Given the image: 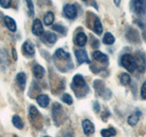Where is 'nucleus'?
Returning a JSON list of instances; mask_svg holds the SVG:
<instances>
[{
    "label": "nucleus",
    "instance_id": "obj_1",
    "mask_svg": "<svg viewBox=\"0 0 146 137\" xmlns=\"http://www.w3.org/2000/svg\"><path fill=\"white\" fill-rule=\"evenodd\" d=\"M71 88L73 89V90L75 91L79 89V92L77 93L76 96L78 97H83L85 96L89 91V87L86 83V80L84 79V77L80 75V74H76L72 79V84H71Z\"/></svg>",
    "mask_w": 146,
    "mask_h": 137
},
{
    "label": "nucleus",
    "instance_id": "obj_2",
    "mask_svg": "<svg viewBox=\"0 0 146 137\" xmlns=\"http://www.w3.org/2000/svg\"><path fill=\"white\" fill-rule=\"evenodd\" d=\"M120 64L129 72H133L136 70L135 59L131 54L125 53L120 59Z\"/></svg>",
    "mask_w": 146,
    "mask_h": 137
},
{
    "label": "nucleus",
    "instance_id": "obj_3",
    "mask_svg": "<svg viewBox=\"0 0 146 137\" xmlns=\"http://www.w3.org/2000/svg\"><path fill=\"white\" fill-rule=\"evenodd\" d=\"M52 117L53 120L57 125H59L64 121V117H65V112L63 111L62 106L58 102L53 103L52 106Z\"/></svg>",
    "mask_w": 146,
    "mask_h": 137
},
{
    "label": "nucleus",
    "instance_id": "obj_4",
    "mask_svg": "<svg viewBox=\"0 0 146 137\" xmlns=\"http://www.w3.org/2000/svg\"><path fill=\"white\" fill-rule=\"evenodd\" d=\"M94 89L96 90V93L99 96L102 97L103 99H109L111 96V92L110 91L109 89H106V87L104 85V82L102 80H94Z\"/></svg>",
    "mask_w": 146,
    "mask_h": 137
},
{
    "label": "nucleus",
    "instance_id": "obj_5",
    "mask_svg": "<svg viewBox=\"0 0 146 137\" xmlns=\"http://www.w3.org/2000/svg\"><path fill=\"white\" fill-rule=\"evenodd\" d=\"M135 63L136 70L140 73H143L146 70V56L145 53L141 50H137L135 52Z\"/></svg>",
    "mask_w": 146,
    "mask_h": 137
},
{
    "label": "nucleus",
    "instance_id": "obj_6",
    "mask_svg": "<svg viewBox=\"0 0 146 137\" xmlns=\"http://www.w3.org/2000/svg\"><path fill=\"white\" fill-rule=\"evenodd\" d=\"M131 8L137 15H143L146 12V0H131Z\"/></svg>",
    "mask_w": 146,
    "mask_h": 137
},
{
    "label": "nucleus",
    "instance_id": "obj_7",
    "mask_svg": "<svg viewBox=\"0 0 146 137\" xmlns=\"http://www.w3.org/2000/svg\"><path fill=\"white\" fill-rule=\"evenodd\" d=\"M63 14L68 19H74L78 15V9L74 4H67L63 7Z\"/></svg>",
    "mask_w": 146,
    "mask_h": 137
},
{
    "label": "nucleus",
    "instance_id": "obj_8",
    "mask_svg": "<svg viewBox=\"0 0 146 137\" xmlns=\"http://www.w3.org/2000/svg\"><path fill=\"white\" fill-rule=\"evenodd\" d=\"M54 59L56 61H64L68 63H71V58L70 53L66 52L63 49H58L54 53Z\"/></svg>",
    "mask_w": 146,
    "mask_h": 137
},
{
    "label": "nucleus",
    "instance_id": "obj_9",
    "mask_svg": "<svg viewBox=\"0 0 146 137\" xmlns=\"http://www.w3.org/2000/svg\"><path fill=\"white\" fill-rule=\"evenodd\" d=\"M126 39L131 43H138L140 41V37L138 34V31H137L133 27H128L127 31H126Z\"/></svg>",
    "mask_w": 146,
    "mask_h": 137
},
{
    "label": "nucleus",
    "instance_id": "obj_10",
    "mask_svg": "<svg viewBox=\"0 0 146 137\" xmlns=\"http://www.w3.org/2000/svg\"><path fill=\"white\" fill-rule=\"evenodd\" d=\"M81 125H82V129H83L84 134L87 135V136L92 134L93 132H95L94 124L89 120V119H84V120L82 121V122H81Z\"/></svg>",
    "mask_w": 146,
    "mask_h": 137
},
{
    "label": "nucleus",
    "instance_id": "obj_11",
    "mask_svg": "<svg viewBox=\"0 0 146 137\" xmlns=\"http://www.w3.org/2000/svg\"><path fill=\"white\" fill-rule=\"evenodd\" d=\"M75 56L78 62L80 64L82 63H87V64H90V59L88 57V54H87V51L84 49H77L75 51Z\"/></svg>",
    "mask_w": 146,
    "mask_h": 137
},
{
    "label": "nucleus",
    "instance_id": "obj_12",
    "mask_svg": "<svg viewBox=\"0 0 146 137\" xmlns=\"http://www.w3.org/2000/svg\"><path fill=\"white\" fill-rule=\"evenodd\" d=\"M22 51L24 53L26 56H34L35 55V47H34V44L30 42L29 40H27L25 41L24 43L22 45Z\"/></svg>",
    "mask_w": 146,
    "mask_h": 137
},
{
    "label": "nucleus",
    "instance_id": "obj_13",
    "mask_svg": "<svg viewBox=\"0 0 146 137\" xmlns=\"http://www.w3.org/2000/svg\"><path fill=\"white\" fill-rule=\"evenodd\" d=\"M32 32H33L34 35L39 36V37L44 34L43 25L38 18H36V19L33 21V25H32Z\"/></svg>",
    "mask_w": 146,
    "mask_h": 137
},
{
    "label": "nucleus",
    "instance_id": "obj_14",
    "mask_svg": "<svg viewBox=\"0 0 146 137\" xmlns=\"http://www.w3.org/2000/svg\"><path fill=\"white\" fill-rule=\"evenodd\" d=\"M92 59L100 63H105V64H108L109 61V57L103 52L100 51V50H95L92 53Z\"/></svg>",
    "mask_w": 146,
    "mask_h": 137
},
{
    "label": "nucleus",
    "instance_id": "obj_15",
    "mask_svg": "<svg viewBox=\"0 0 146 137\" xmlns=\"http://www.w3.org/2000/svg\"><path fill=\"white\" fill-rule=\"evenodd\" d=\"M15 80H16V83L18 86V88H19L21 90H24L25 87H26V82H27V77H26L25 73L24 72L17 73Z\"/></svg>",
    "mask_w": 146,
    "mask_h": 137
},
{
    "label": "nucleus",
    "instance_id": "obj_16",
    "mask_svg": "<svg viewBox=\"0 0 146 137\" xmlns=\"http://www.w3.org/2000/svg\"><path fill=\"white\" fill-rule=\"evenodd\" d=\"M41 38H42V40L45 41V42H48L49 44H53L57 41L58 38L55 33L53 32H49V31H47V32H44V34L41 36Z\"/></svg>",
    "mask_w": 146,
    "mask_h": 137
},
{
    "label": "nucleus",
    "instance_id": "obj_17",
    "mask_svg": "<svg viewBox=\"0 0 146 137\" xmlns=\"http://www.w3.org/2000/svg\"><path fill=\"white\" fill-rule=\"evenodd\" d=\"M87 41H88V38H87L84 32H80V33L77 34L75 38V43L77 46H79V47H84L87 44Z\"/></svg>",
    "mask_w": 146,
    "mask_h": 137
},
{
    "label": "nucleus",
    "instance_id": "obj_18",
    "mask_svg": "<svg viewBox=\"0 0 146 137\" xmlns=\"http://www.w3.org/2000/svg\"><path fill=\"white\" fill-rule=\"evenodd\" d=\"M92 29L97 35H102L103 32V27L102 24V21L98 17H94V21H93V27Z\"/></svg>",
    "mask_w": 146,
    "mask_h": 137
},
{
    "label": "nucleus",
    "instance_id": "obj_19",
    "mask_svg": "<svg viewBox=\"0 0 146 137\" xmlns=\"http://www.w3.org/2000/svg\"><path fill=\"white\" fill-rule=\"evenodd\" d=\"M4 23H5V25H6V27H7V29L12 31V32H16L17 30V24H16V22L15 20L13 19L12 17H4Z\"/></svg>",
    "mask_w": 146,
    "mask_h": 137
},
{
    "label": "nucleus",
    "instance_id": "obj_20",
    "mask_svg": "<svg viewBox=\"0 0 146 137\" xmlns=\"http://www.w3.org/2000/svg\"><path fill=\"white\" fill-rule=\"evenodd\" d=\"M140 116H141V112L140 111H136L134 112L132 114L128 117V123L131 125V126H134L136 125L137 123L139 122V119H140Z\"/></svg>",
    "mask_w": 146,
    "mask_h": 137
},
{
    "label": "nucleus",
    "instance_id": "obj_21",
    "mask_svg": "<svg viewBox=\"0 0 146 137\" xmlns=\"http://www.w3.org/2000/svg\"><path fill=\"white\" fill-rule=\"evenodd\" d=\"M36 102H38L40 107L46 108L49 104V97L46 94H41L36 97Z\"/></svg>",
    "mask_w": 146,
    "mask_h": 137
},
{
    "label": "nucleus",
    "instance_id": "obj_22",
    "mask_svg": "<svg viewBox=\"0 0 146 137\" xmlns=\"http://www.w3.org/2000/svg\"><path fill=\"white\" fill-rule=\"evenodd\" d=\"M33 74L36 78H38V79H41V78H43V76L45 75V68L41 66V65H38V64H36V65L33 67Z\"/></svg>",
    "mask_w": 146,
    "mask_h": 137
},
{
    "label": "nucleus",
    "instance_id": "obj_23",
    "mask_svg": "<svg viewBox=\"0 0 146 137\" xmlns=\"http://www.w3.org/2000/svg\"><path fill=\"white\" fill-rule=\"evenodd\" d=\"M102 42L105 45H112L115 42V38H114V36L111 32H106L102 39Z\"/></svg>",
    "mask_w": 146,
    "mask_h": 137
},
{
    "label": "nucleus",
    "instance_id": "obj_24",
    "mask_svg": "<svg viewBox=\"0 0 146 137\" xmlns=\"http://www.w3.org/2000/svg\"><path fill=\"white\" fill-rule=\"evenodd\" d=\"M100 134L102 137H112L116 135V130L113 127H110L108 129H102L100 131Z\"/></svg>",
    "mask_w": 146,
    "mask_h": 137
},
{
    "label": "nucleus",
    "instance_id": "obj_25",
    "mask_svg": "<svg viewBox=\"0 0 146 137\" xmlns=\"http://www.w3.org/2000/svg\"><path fill=\"white\" fill-rule=\"evenodd\" d=\"M54 19H55V17H54V14L52 12H47L46 13V15L44 16V23L46 26H50L52 25V23L54 22Z\"/></svg>",
    "mask_w": 146,
    "mask_h": 137
},
{
    "label": "nucleus",
    "instance_id": "obj_26",
    "mask_svg": "<svg viewBox=\"0 0 146 137\" xmlns=\"http://www.w3.org/2000/svg\"><path fill=\"white\" fill-rule=\"evenodd\" d=\"M12 122L15 127H17V129H22L24 127V122H23L22 119L18 115H14L12 118Z\"/></svg>",
    "mask_w": 146,
    "mask_h": 137
},
{
    "label": "nucleus",
    "instance_id": "obj_27",
    "mask_svg": "<svg viewBox=\"0 0 146 137\" xmlns=\"http://www.w3.org/2000/svg\"><path fill=\"white\" fill-rule=\"evenodd\" d=\"M39 112L38 111V109H36L35 106L33 105H31L29 107V117H30V121H36V119L39 117Z\"/></svg>",
    "mask_w": 146,
    "mask_h": 137
},
{
    "label": "nucleus",
    "instance_id": "obj_28",
    "mask_svg": "<svg viewBox=\"0 0 146 137\" xmlns=\"http://www.w3.org/2000/svg\"><path fill=\"white\" fill-rule=\"evenodd\" d=\"M120 82L123 86H127L131 82V77L128 73H121L120 75Z\"/></svg>",
    "mask_w": 146,
    "mask_h": 137
},
{
    "label": "nucleus",
    "instance_id": "obj_29",
    "mask_svg": "<svg viewBox=\"0 0 146 137\" xmlns=\"http://www.w3.org/2000/svg\"><path fill=\"white\" fill-rule=\"evenodd\" d=\"M52 29L56 32H58L62 35H66V32H67V29L64 26L62 25H59V24H56L52 27Z\"/></svg>",
    "mask_w": 146,
    "mask_h": 137
},
{
    "label": "nucleus",
    "instance_id": "obj_30",
    "mask_svg": "<svg viewBox=\"0 0 146 137\" xmlns=\"http://www.w3.org/2000/svg\"><path fill=\"white\" fill-rule=\"evenodd\" d=\"M4 50H0V65H7L8 64V59L7 53H3Z\"/></svg>",
    "mask_w": 146,
    "mask_h": 137
},
{
    "label": "nucleus",
    "instance_id": "obj_31",
    "mask_svg": "<svg viewBox=\"0 0 146 137\" xmlns=\"http://www.w3.org/2000/svg\"><path fill=\"white\" fill-rule=\"evenodd\" d=\"M61 100H62L63 102H65L68 105H71L73 103V99H72V97H71L70 94H68V93H64L62 95V97H61Z\"/></svg>",
    "mask_w": 146,
    "mask_h": 137
},
{
    "label": "nucleus",
    "instance_id": "obj_32",
    "mask_svg": "<svg viewBox=\"0 0 146 137\" xmlns=\"http://www.w3.org/2000/svg\"><path fill=\"white\" fill-rule=\"evenodd\" d=\"M26 3H27V9H29V16L33 17L34 16V5L32 0H26Z\"/></svg>",
    "mask_w": 146,
    "mask_h": 137
},
{
    "label": "nucleus",
    "instance_id": "obj_33",
    "mask_svg": "<svg viewBox=\"0 0 146 137\" xmlns=\"http://www.w3.org/2000/svg\"><path fill=\"white\" fill-rule=\"evenodd\" d=\"M141 97L143 100H146V80L143 81L141 88Z\"/></svg>",
    "mask_w": 146,
    "mask_h": 137
},
{
    "label": "nucleus",
    "instance_id": "obj_34",
    "mask_svg": "<svg viewBox=\"0 0 146 137\" xmlns=\"http://www.w3.org/2000/svg\"><path fill=\"white\" fill-rule=\"evenodd\" d=\"M11 0H0V6L4 8H7L10 7Z\"/></svg>",
    "mask_w": 146,
    "mask_h": 137
},
{
    "label": "nucleus",
    "instance_id": "obj_35",
    "mask_svg": "<svg viewBox=\"0 0 146 137\" xmlns=\"http://www.w3.org/2000/svg\"><path fill=\"white\" fill-rule=\"evenodd\" d=\"M137 22H138V24H139L140 27H143V36L144 41L146 42V25L144 24L143 22H140V21H137Z\"/></svg>",
    "mask_w": 146,
    "mask_h": 137
},
{
    "label": "nucleus",
    "instance_id": "obj_36",
    "mask_svg": "<svg viewBox=\"0 0 146 137\" xmlns=\"http://www.w3.org/2000/svg\"><path fill=\"white\" fill-rule=\"evenodd\" d=\"M91 46H92V48H95V49H97L100 46L99 40L97 39H95L94 37H91Z\"/></svg>",
    "mask_w": 146,
    "mask_h": 137
},
{
    "label": "nucleus",
    "instance_id": "obj_37",
    "mask_svg": "<svg viewBox=\"0 0 146 137\" xmlns=\"http://www.w3.org/2000/svg\"><path fill=\"white\" fill-rule=\"evenodd\" d=\"M93 110L95 111V112H99L100 110V106L98 102H93Z\"/></svg>",
    "mask_w": 146,
    "mask_h": 137
},
{
    "label": "nucleus",
    "instance_id": "obj_38",
    "mask_svg": "<svg viewBox=\"0 0 146 137\" xmlns=\"http://www.w3.org/2000/svg\"><path fill=\"white\" fill-rule=\"evenodd\" d=\"M12 52H13L14 59H15V61H17V52H16V49H12Z\"/></svg>",
    "mask_w": 146,
    "mask_h": 137
},
{
    "label": "nucleus",
    "instance_id": "obj_39",
    "mask_svg": "<svg viewBox=\"0 0 146 137\" xmlns=\"http://www.w3.org/2000/svg\"><path fill=\"white\" fill-rule=\"evenodd\" d=\"M121 1V0H113V2H114V4H115L116 7H120Z\"/></svg>",
    "mask_w": 146,
    "mask_h": 137
},
{
    "label": "nucleus",
    "instance_id": "obj_40",
    "mask_svg": "<svg viewBox=\"0 0 146 137\" xmlns=\"http://www.w3.org/2000/svg\"><path fill=\"white\" fill-rule=\"evenodd\" d=\"M82 1H83V2H86V1H87V0H82Z\"/></svg>",
    "mask_w": 146,
    "mask_h": 137
},
{
    "label": "nucleus",
    "instance_id": "obj_41",
    "mask_svg": "<svg viewBox=\"0 0 146 137\" xmlns=\"http://www.w3.org/2000/svg\"><path fill=\"white\" fill-rule=\"evenodd\" d=\"M44 137H49V136H44Z\"/></svg>",
    "mask_w": 146,
    "mask_h": 137
}]
</instances>
